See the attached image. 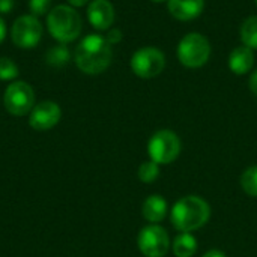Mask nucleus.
Here are the masks:
<instances>
[{
	"label": "nucleus",
	"instance_id": "1",
	"mask_svg": "<svg viewBox=\"0 0 257 257\" xmlns=\"http://www.w3.org/2000/svg\"><path fill=\"white\" fill-rule=\"evenodd\" d=\"M211 218V206L200 196H184L170 209V223L181 232H194L203 227Z\"/></svg>",
	"mask_w": 257,
	"mask_h": 257
},
{
	"label": "nucleus",
	"instance_id": "2",
	"mask_svg": "<svg viewBox=\"0 0 257 257\" xmlns=\"http://www.w3.org/2000/svg\"><path fill=\"white\" fill-rule=\"evenodd\" d=\"M113 51L111 45L101 35H87L75 48V65L77 68L89 75L104 72L111 63Z\"/></svg>",
	"mask_w": 257,
	"mask_h": 257
},
{
	"label": "nucleus",
	"instance_id": "3",
	"mask_svg": "<svg viewBox=\"0 0 257 257\" xmlns=\"http://www.w3.org/2000/svg\"><path fill=\"white\" fill-rule=\"evenodd\" d=\"M47 27L56 41L68 44L75 41L81 33V17L72 6L59 5L48 12Z\"/></svg>",
	"mask_w": 257,
	"mask_h": 257
},
{
	"label": "nucleus",
	"instance_id": "4",
	"mask_svg": "<svg viewBox=\"0 0 257 257\" xmlns=\"http://www.w3.org/2000/svg\"><path fill=\"white\" fill-rule=\"evenodd\" d=\"M181 139L172 130H160L148 142L149 158L160 166H167L176 161L181 154Z\"/></svg>",
	"mask_w": 257,
	"mask_h": 257
},
{
	"label": "nucleus",
	"instance_id": "5",
	"mask_svg": "<svg viewBox=\"0 0 257 257\" xmlns=\"http://www.w3.org/2000/svg\"><path fill=\"white\" fill-rule=\"evenodd\" d=\"M211 56L209 41L197 32L185 35L178 45V59L187 68H200L203 66Z\"/></svg>",
	"mask_w": 257,
	"mask_h": 257
},
{
	"label": "nucleus",
	"instance_id": "6",
	"mask_svg": "<svg viewBox=\"0 0 257 257\" xmlns=\"http://www.w3.org/2000/svg\"><path fill=\"white\" fill-rule=\"evenodd\" d=\"M137 247L145 257H164L172 247L169 232L160 224H148L137 236Z\"/></svg>",
	"mask_w": 257,
	"mask_h": 257
},
{
	"label": "nucleus",
	"instance_id": "7",
	"mask_svg": "<svg viewBox=\"0 0 257 257\" xmlns=\"http://www.w3.org/2000/svg\"><path fill=\"white\" fill-rule=\"evenodd\" d=\"M3 104L8 113L24 116L35 107V92L26 81H14L5 90Z\"/></svg>",
	"mask_w": 257,
	"mask_h": 257
},
{
	"label": "nucleus",
	"instance_id": "8",
	"mask_svg": "<svg viewBox=\"0 0 257 257\" xmlns=\"http://www.w3.org/2000/svg\"><path fill=\"white\" fill-rule=\"evenodd\" d=\"M166 56L155 47H143L131 57V69L140 78H154L163 72Z\"/></svg>",
	"mask_w": 257,
	"mask_h": 257
},
{
	"label": "nucleus",
	"instance_id": "9",
	"mask_svg": "<svg viewBox=\"0 0 257 257\" xmlns=\"http://www.w3.org/2000/svg\"><path fill=\"white\" fill-rule=\"evenodd\" d=\"M11 38L18 48H35L42 38V24L35 15H21L12 24Z\"/></svg>",
	"mask_w": 257,
	"mask_h": 257
},
{
	"label": "nucleus",
	"instance_id": "10",
	"mask_svg": "<svg viewBox=\"0 0 257 257\" xmlns=\"http://www.w3.org/2000/svg\"><path fill=\"white\" fill-rule=\"evenodd\" d=\"M60 117H62V110L59 104H56L54 101H42L32 108L29 125L36 131H47L56 126Z\"/></svg>",
	"mask_w": 257,
	"mask_h": 257
},
{
	"label": "nucleus",
	"instance_id": "11",
	"mask_svg": "<svg viewBox=\"0 0 257 257\" xmlns=\"http://www.w3.org/2000/svg\"><path fill=\"white\" fill-rule=\"evenodd\" d=\"M87 18L96 30H107L114 21V8L108 0H92L87 8Z\"/></svg>",
	"mask_w": 257,
	"mask_h": 257
},
{
	"label": "nucleus",
	"instance_id": "12",
	"mask_svg": "<svg viewBox=\"0 0 257 257\" xmlns=\"http://www.w3.org/2000/svg\"><path fill=\"white\" fill-rule=\"evenodd\" d=\"M169 12L173 18L179 21H190L197 18L203 8L205 0H167Z\"/></svg>",
	"mask_w": 257,
	"mask_h": 257
},
{
	"label": "nucleus",
	"instance_id": "13",
	"mask_svg": "<svg viewBox=\"0 0 257 257\" xmlns=\"http://www.w3.org/2000/svg\"><path fill=\"white\" fill-rule=\"evenodd\" d=\"M169 212V205L166 199L160 194L148 196L142 206V214L149 224H160Z\"/></svg>",
	"mask_w": 257,
	"mask_h": 257
},
{
	"label": "nucleus",
	"instance_id": "14",
	"mask_svg": "<svg viewBox=\"0 0 257 257\" xmlns=\"http://www.w3.org/2000/svg\"><path fill=\"white\" fill-rule=\"evenodd\" d=\"M253 65H254V53L251 48L245 45L236 47L229 56V68L233 74L244 75L248 71H251Z\"/></svg>",
	"mask_w": 257,
	"mask_h": 257
},
{
	"label": "nucleus",
	"instance_id": "15",
	"mask_svg": "<svg viewBox=\"0 0 257 257\" xmlns=\"http://www.w3.org/2000/svg\"><path fill=\"white\" fill-rule=\"evenodd\" d=\"M197 245H199V242L193 233L181 232L173 239L172 250L176 257H193L197 253Z\"/></svg>",
	"mask_w": 257,
	"mask_h": 257
},
{
	"label": "nucleus",
	"instance_id": "16",
	"mask_svg": "<svg viewBox=\"0 0 257 257\" xmlns=\"http://www.w3.org/2000/svg\"><path fill=\"white\" fill-rule=\"evenodd\" d=\"M241 41L245 47L257 48V15L248 17L241 26Z\"/></svg>",
	"mask_w": 257,
	"mask_h": 257
},
{
	"label": "nucleus",
	"instance_id": "17",
	"mask_svg": "<svg viewBox=\"0 0 257 257\" xmlns=\"http://www.w3.org/2000/svg\"><path fill=\"white\" fill-rule=\"evenodd\" d=\"M239 184L247 196L257 197V166H251L242 172Z\"/></svg>",
	"mask_w": 257,
	"mask_h": 257
},
{
	"label": "nucleus",
	"instance_id": "18",
	"mask_svg": "<svg viewBox=\"0 0 257 257\" xmlns=\"http://www.w3.org/2000/svg\"><path fill=\"white\" fill-rule=\"evenodd\" d=\"M69 60V50L65 44L51 47L45 54V62L51 66H63Z\"/></svg>",
	"mask_w": 257,
	"mask_h": 257
},
{
	"label": "nucleus",
	"instance_id": "19",
	"mask_svg": "<svg viewBox=\"0 0 257 257\" xmlns=\"http://www.w3.org/2000/svg\"><path fill=\"white\" fill-rule=\"evenodd\" d=\"M137 176L145 184H151V182L157 181V178L160 176V164H157L152 160L142 163L137 170Z\"/></svg>",
	"mask_w": 257,
	"mask_h": 257
},
{
	"label": "nucleus",
	"instance_id": "20",
	"mask_svg": "<svg viewBox=\"0 0 257 257\" xmlns=\"http://www.w3.org/2000/svg\"><path fill=\"white\" fill-rule=\"evenodd\" d=\"M18 74H20V71L14 60H11L8 57H0V80L11 81V80L17 78Z\"/></svg>",
	"mask_w": 257,
	"mask_h": 257
},
{
	"label": "nucleus",
	"instance_id": "21",
	"mask_svg": "<svg viewBox=\"0 0 257 257\" xmlns=\"http://www.w3.org/2000/svg\"><path fill=\"white\" fill-rule=\"evenodd\" d=\"M50 6L51 0H29V9L35 17H41L50 12Z\"/></svg>",
	"mask_w": 257,
	"mask_h": 257
},
{
	"label": "nucleus",
	"instance_id": "22",
	"mask_svg": "<svg viewBox=\"0 0 257 257\" xmlns=\"http://www.w3.org/2000/svg\"><path fill=\"white\" fill-rule=\"evenodd\" d=\"M105 39H107V42H108L110 45L119 44V42L122 41V32H120L119 29H111V30L107 33Z\"/></svg>",
	"mask_w": 257,
	"mask_h": 257
},
{
	"label": "nucleus",
	"instance_id": "23",
	"mask_svg": "<svg viewBox=\"0 0 257 257\" xmlns=\"http://www.w3.org/2000/svg\"><path fill=\"white\" fill-rule=\"evenodd\" d=\"M14 8V0H0V14H8Z\"/></svg>",
	"mask_w": 257,
	"mask_h": 257
},
{
	"label": "nucleus",
	"instance_id": "24",
	"mask_svg": "<svg viewBox=\"0 0 257 257\" xmlns=\"http://www.w3.org/2000/svg\"><path fill=\"white\" fill-rule=\"evenodd\" d=\"M248 84H250V90H251V92H253V93L257 96V71H254V72L251 74Z\"/></svg>",
	"mask_w": 257,
	"mask_h": 257
},
{
	"label": "nucleus",
	"instance_id": "25",
	"mask_svg": "<svg viewBox=\"0 0 257 257\" xmlns=\"http://www.w3.org/2000/svg\"><path fill=\"white\" fill-rule=\"evenodd\" d=\"M202 257H227V256H226V253H223L221 250H209V251H206V253H205Z\"/></svg>",
	"mask_w": 257,
	"mask_h": 257
},
{
	"label": "nucleus",
	"instance_id": "26",
	"mask_svg": "<svg viewBox=\"0 0 257 257\" xmlns=\"http://www.w3.org/2000/svg\"><path fill=\"white\" fill-rule=\"evenodd\" d=\"M5 38H6V24H5L3 18L0 17V44L5 41Z\"/></svg>",
	"mask_w": 257,
	"mask_h": 257
},
{
	"label": "nucleus",
	"instance_id": "27",
	"mask_svg": "<svg viewBox=\"0 0 257 257\" xmlns=\"http://www.w3.org/2000/svg\"><path fill=\"white\" fill-rule=\"evenodd\" d=\"M89 0H68V3L72 6V8H81L87 3Z\"/></svg>",
	"mask_w": 257,
	"mask_h": 257
},
{
	"label": "nucleus",
	"instance_id": "28",
	"mask_svg": "<svg viewBox=\"0 0 257 257\" xmlns=\"http://www.w3.org/2000/svg\"><path fill=\"white\" fill-rule=\"evenodd\" d=\"M151 2H155V3H161V2H164V0H151Z\"/></svg>",
	"mask_w": 257,
	"mask_h": 257
},
{
	"label": "nucleus",
	"instance_id": "29",
	"mask_svg": "<svg viewBox=\"0 0 257 257\" xmlns=\"http://www.w3.org/2000/svg\"><path fill=\"white\" fill-rule=\"evenodd\" d=\"M256 5H257V0H256Z\"/></svg>",
	"mask_w": 257,
	"mask_h": 257
}]
</instances>
